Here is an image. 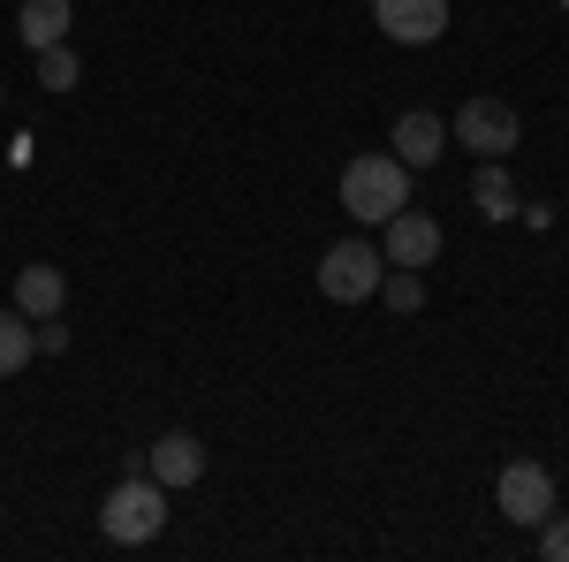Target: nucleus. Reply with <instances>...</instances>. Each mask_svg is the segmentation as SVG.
<instances>
[{
	"label": "nucleus",
	"instance_id": "obj_1",
	"mask_svg": "<svg viewBox=\"0 0 569 562\" xmlns=\"http://www.w3.org/2000/svg\"><path fill=\"white\" fill-rule=\"evenodd\" d=\"M410 206V168L395 152H365L342 168V214L365 220V228H388L395 214Z\"/></svg>",
	"mask_w": 569,
	"mask_h": 562
},
{
	"label": "nucleus",
	"instance_id": "obj_2",
	"mask_svg": "<svg viewBox=\"0 0 569 562\" xmlns=\"http://www.w3.org/2000/svg\"><path fill=\"white\" fill-rule=\"evenodd\" d=\"M99 524H107V540H114V548H144V540H160V532H168V486H160L152 472L122 479V486L107 494Z\"/></svg>",
	"mask_w": 569,
	"mask_h": 562
},
{
	"label": "nucleus",
	"instance_id": "obj_3",
	"mask_svg": "<svg viewBox=\"0 0 569 562\" xmlns=\"http://www.w3.org/2000/svg\"><path fill=\"white\" fill-rule=\"evenodd\" d=\"M448 137L463 145V152H479V160H509L517 152V137H525V122H517V107L509 99H463L456 107V122H448Z\"/></svg>",
	"mask_w": 569,
	"mask_h": 562
},
{
	"label": "nucleus",
	"instance_id": "obj_4",
	"mask_svg": "<svg viewBox=\"0 0 569 562\" xmlns=\"http://www.w3.org/2000/svg\"><path fill=\"white\" fill-rule=\"evenodd\" d=\"M380 274H388V252L365 244V236H350V244H335V252L319 259V297L365 304V297H380Z\"/></svg>",
	"mask_w": 569,
	"mask_h": 562
},
{
	"label": "nucleus",
	"instance_id": "obj_5",
	"mask_svg": "<svg viewBox=\"0 0 569 562\" xmlns=\"http://www.w3.org/2000/svg\"><path fill=\"white\" fill-rule=\"evenodd\" d=\"M493 502H501V517H509V524L555 517V472H547V464H531V456H517V464H501Z\"/></svg>",
	"mask_w": 569,
	"mask_h": 562
},
{
	"label": "nucleus",
	"instance_id": "obj_6",
	"mask_svg": "<svg viewBox=\"0 0 569 562\" xmlns=\"http://www.w3.org/2000/svg\"><path fill=\"white\" fill-rule=\"evenodd\" d=\"M372 23L395 46H433L448 39V0H372Z\"/></svg>",
	"mask_w": 569,
	"mask_h": 562
},
{
	"label": "nucleus",
	"instance_id": "obj_7",
	"mask_svg": "<svg viewBox=\"0 0 569 562\" xmlns=\"http://www.w3.org/2000/svg\"><path fill=\"white\" fill-rule=\"evenodd\" d=\"M380 252H388V266H426L440 259V220L433 214H418V206H402V214L388 220V236H380Z\"/></svg>",
	"mask_w": 569,
	"mask_h": 562
},
{
	"label": "nucleus",
	"instance_id": "obj_8",
	"mask_svg": "<svg viewBox=\"0 0 569 562\" xmlns=\"http://www.w3.org/2000/svg\"><path fill=\"white\" fill-rule=\"evenodd\" d=\"M144 472L176 494V486H190V479L206 472V441H198V433H160V441L144 448Z\"/></svg>",
	"mask_w": 569,
	"mask_h": 562
},
{
	"label": "nucleus",
	"instance_id": "obj_9",
	"mask_svg": "<svg viewBox=\"0 0 569 562\" xmlns=\"http://www.w3.org/2000/svg\"><path fill=\"white\" fill-rule=\"evenodd\" d=\"M388 145H395V160H402V168H433L440 152H448V122L418 107V115H402V122H395Z\"/></svg>",
	"mask_w": 569,
	"mask_h": 562
},
{
	"label": "nucleus",
	"instance_id": "obj_10",
	"mask_svg": "<svg viewBox=\"0 0 569 562\" xmlns=\"http://www.w3.org/2000/svg\"><path fill=\"white\" fill-rule=\"evenodd\" d=\"M61 304H69V274L61 266H23L16 274V312L23 319H53Z\"/></svg>",
	"mask_w": 569,
	"mask_h": 562
},
{
	"label": "nucleus",
	"instance_id": "obj_11",
	"mask_svg": "<svg viewBox=\"0 0 569 562\" xmlns=\"http://www.w3.org/2000/svg\"><path fill=\"white\" fill-rule=\"evenodd\" d=\"M16 39L31 46V53L61 46V39H69V0H23V16H16Z\"/></svg>",
	"mask_w": 569,
	"mask_h": 562
},
{
	"label": "nucleus",
	"instance_id": "obj_12",
	"mask_svg": "<svg viewBox=\"0 0 569 562\" xmlns=\"http://www.w3.org/2000/svg\"><path fill=\"white\" fill-rule=\"evenodd\" d=\"M31 357H39V335H31V319L8 304V312H0V381H16Z\"/></svg>",
	"mask_w": 569,
	"mask_h": 562
},
{
	"label": "nucleus",
	"instance_id": "obj_13",
	"mask_svg": "<svg viewBox=\"0 0 569 562\" xmlns=\"http://www.w3.org/2000/svg\"><path fill=\"white\" fill-rule=\"evenodd\" d=\"M471 206H479L486 220H509V214H517V183H509V168H501V160H479V183H471Z\"/></svg>",
	"mask_w": 569,
	"mask_h": 562
},
{
	"label": "nucleus",
	"instance_id": "obj_14",
	"mask_svg": "<svg viewBox=\"0 0 569 562\" xmlns=\"http://www.w3.org/2000/svg\"><path fill=\"white\" fill-rule=\"evenodd\" d=\"M380 304H388V312H418V304H426V274H418V266H388V274H380Z\"/></svg>",
	"mask_w": 569,
	"mask_h": 562
},
{
	"label": "nucleus",
	"instance_id": "obj_15",
	"mask_svg": "<svg viewBox=\"0 0 569 562\" xmlns=\"http://www.w3.org/2000/svg\"><path fill=\"white\" fill-rule=\"evenodd\" d=\"M39 85L46 91H69V85H77V53H69V46H46V53H39Z\"/></svg>",
	"mask_w": 569,
	"mask_h": 562
},
{
	"label": "nucleus",
	"instance_id": "obj_16",
	"mask_svg": "<svg viewBox=\"0 0 569 562\" xmlns=\"http://www.w3.org/2000/svg\"><path fill=\"white\" fill-rule=\"evenodd\" d=\"M531 532H539V555L547 562H569V517H539Z\"/></svg>",
	"mask_w": 569,
	"mask_h": 562
},
{
	"label": "nucleus",
	"instance_id": "obj_17",
	"mask_svg": "<svg viewBox=\"0 0 569 562\" xmlns=\"http://www.w3.org/2000/svg\"><path fill=\"white\" fill-rule=\"evenodd\" d=\"M0 99H8V91H0Z\"/></svg>",
	"mask_w": 569,
	"mask_h": 562
},
{
	"label": "nucleus",
	"instance_id": "obj_18",
	"mask_svg": "<svg viewBox=\"0 0 569 562\" xmlns=\"http://www.w3.org/2000/svg\"><path fill=\"white\" fill-rule=\"evenodd\" d=\"M562 8H569V0H562Z\"/></svg>",
	"mask_w": 569,
	"mask_h": 562
}]
</instances>
